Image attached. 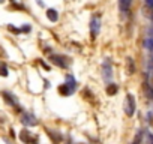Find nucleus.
<instances>
[{"label":"nucleus","instance_id":"obj_1","mask_svg":"<svg viewBox=\"0 0 153 144\" xmlns=\"http://www.w3.org/2000/svg\"><path fill=\"white\" fill-rule=\"evenodd\" d=\"M125 113L126 116L132 117L134 113H135V99H134V95L128 93L126 95V101H125Z\"/></svg>","mask_w":153,"mask_h":144},{"label":"nucleus","instance_id":"obj_2","mask_svg":"<svg viewBox=\"0 0 153 144\" xmlns=\"http://www.w3.org/2000/svg\"><path fill=\"white\" fill-rule=\"evenodd\" d=\"M99 17H93L92 18V21H90V38L92 39H96V36H98V33H99Z\"/></svg>","mask_w":153,"mask_h":144},{"label":"nucleus","instance_id":"obj_3","mask_svg":"<svg viewBox=\"0 0 153 144\" xmlns=\"http://www.w3.org/2000/svg\"><path fill=\"white\" fill-rule=\"evenodd\" d=\"M102 75H104L105 81L111 80V77H113V68H111L110 62H104V65H102Z\"/></svg>","mask_w":153,"mask_h":144},{"label":"nucleus","instance_id":"obj_4","mask_svg":"<svg viewBox=\"0 0 153 144\" xmlns=\"http://www.w3.org/2000/svg\"><path fill=\"white\" fill-rule=\"evenodd\" d=\"M21 122H23V125H26V126H35V125L38 123L36 117H35L33 114H30V113H24Z\"/></svg>","mask_w":153,"mask_h":144},{"label":"nucleus","instance_id":"obj_5","mask_svg":"<svg viewBox=\"0 0 153 144\" xmlns=\"http://www.w3.org/2000/svg\"><path fill=\"white\" fill-rule=\"evenodd\" d=\"M50 60H51L56 66H60V68H66V66H68V62H65L66 59H65L63 56H56V54H53V56L50 57Z\"/></svg>","mask_w":153,"mask_h":144},{"label":"nucleus","instance_id":"obj_6","mask_svg":"<svg viewBox=\"0 0 153 144\" xmlns=\"http://www.w3.org/2000/svg\"><path fill=\"white\" fill-rule=\"evenodd\" d=\"M143 92L146 95L147 99H153V87L149 84V81H144L143 83Z\"/></svg>","mask_w":153,"mask_h":144},{"label":"nucleus","instance_id":"obj_7","mask_svg":"<svg viewBox=\"0 0 153 144\" xmlns=\"http://www.w3.org/2000/svg\"><path fill=\"white\" fill-rule=\"evenodd\" d=\"M131 5H132V0H119V9L123 14H126L129 11Z\"/></svg>","mask_w":153,"mask_h":144},{"label":"nucleus","instance_id":"obj_8","mask_svg":"<svg viewBox=\"0 0 153 144\" xmlns=\"http://www.w3.org/2000/svg\"><path fill=\"white\" fill-rule=\"evenodd\" d=\"M3 98H5V101H6L9 105H15V107H18V102H17L15 96L11 95L9 92H3Z\"/></svg>","mask_w":153,"mask_h":144},{"label":"nucleus","instance_id":"obj_9","mask_svg":"<svg viewBox=\"0 0 153 144\" xmlns=\"http://www.w3.org/2000/svg\"><path fill=\"white\" fill-rule=\"evenodd\" d=\"M47 18L53 23H56L59 20V12L56 9H47Z\"/></svg>","mask_w":153,"mask_h":144},{"label":"nucleus","instance_id":"obj_10","mask_svg":"<svg viewBox=\"0 0 153 144\" xmlns=\"http://www.w3.org/2000/svg\"><path fill=\"white\" fill-rule=\"evenodd\" d=\"M59 92H60L63 96H69V95L72 93V89H71L69 86H66V84H62V86H59Z\"/></svg>","mask_w":153,"mask_h":144},{"label":"nucleus","instance_id":"obj_11","mask_svg":"<svg viewBox=\"0 0 153 144\" xmlns=\"http://www.w3.org/2000/svg\"><path fill=\"white\" fill-rule=\"evenodd\" d=\"M117 90H119V87H117V84H108L107 86V93H108V96H114L116 93H117Z\"/></svg>","mask_w":153,"mask_h":144},{"label":"nucleus","instance_id":"obj_12","mask_svg":"<svg viewBox=\"0 0 153 144\" xmlns=\"http://www.w3.org/2000/svg\"><path fill=\"white\" fill-rule=\"evenodd\" d=\"M20 138H21L24 143H32V141H33V140H32V137H30V134H29V131H26V129H23V131H21Z\"/></svg>","mask_w":153,"mask_h":144},{"label":"nucleus","instance_id":"obj_13","mask_svg":"<svg viewBox=\"0 0 153 144\" xmlns=\"http://www.w3.org/2000/svg\"><path fill=\"white\" fill-rule=\"evenodd\" d=\"M126 65H128V74H134L135 72V65H134V59H131V57H128L126 59Z\"/></svg>","mask_w":153,"mask_h":144},{"label":"nucleus","instance_id":"obj_14","mask_svg":"<svg viewBox=\"0 0 153 144\" xmlns=\"http://www.w3.org/2000/svg\"><path fill=\"white\" fill-rule=\"evenodd\" d=\"M47 134L51 137V140H53L56 144L62 141V135H60V134H54V131H47Z\"/></svg>","mask_w":153,"mask_h":144},{"label":"nucleus","instance_id":"obj_15","mask_svg":"<svg viewBox=\"0 0 153 144\" xmlns=\"http://www.w3.org/2000/svg\"><path fill=\"white\" fill-rule=\"evenodd\" d=\"M143 45H144L146 50H153V39L152 38H146L144 42H143Z\"/></svg>","mask_w":153,"mask_h":144},{"label":"nucleus","instance_id":"obj_16","mask_svg":"<svg viewBox=\"0 0 153 144\" xmlns=\"http://www.w3.org/2000/svg\"><path fill=\"white\" fill-rule=\"evenodd\" d=\"M65 84H66V86H69V87L74 90V89H75V80H74V77H72V75H68V77H66V83H65Z\"/></svg>","mask_w":153,"mask_h":144},{"label":"nucleus","instance_id":"obj_17","mask_svg":"<svg viewBox=\"0 0 153 144\" xmlns=\"http://www.w3.org/2000/svg\"><path fill=\"white\" fill-rule=\"evenodd\" d=\"M8 74H9L8 66L5 63H2V65H0V75H2V77H8Z\"/></svg>","mask_w":153,"mask_h":144},{"label":"nucleus","instance_id":"obj_18","mask_svg":"<svg viewBox=\"0 0 153 144\" xmlns=\"http://www.w3.org/2000/svg\"><path fill=\"white\" fill-rule=\"evenodd\" d=\"M147 69H149V72H150V74L153 75V57L147 62Z\"/></svg>","mask_w":153,"mask_h":144},{"label":"nucleus","instance_id":"obj_19","mask_svg":"<svg viewBox=\"0 0 153 144\" xmlns=\"http://www.w3.org/2000/svg\"><path fill=\"white\" fill-rule=\"evenodd\" d=\"M8 29H9V30H11V32H14V33H17V35H18V33H20V32H21V30H20V29H17V27H14V26H11V24H9V26H8Z\"/></svg>","mask_w":153,"mask_h":144},{"label":"nucleus","instance_id":"obj_20","mask_svg":"<svg viewBox=\"0 0 153 144\" xmlns=\"http://www.w3.org/2000/svg\"><path fill=\"white\" fill-rule=\"evenodd\" d=\"M146 6L152 9V8H153V0H146Z\"/></svg>","mask_w":153,"mask_h":144},{"label":"nucleus","instance_id":"obj_21","mask_svg":"<svg viewBox=\"0 0 153 144\" xmlns=\"http://www.w3.org/2000/svg\"><path fill=\"white\" fill-rule=\"evenodd\" d=\"M39 62H41V65H42V68H44V69H47V71H50V66H48L47 63H44V60H39Z\"/></svg>","mask_w":153,"mask_h":144},{"label":"nucleus","instance_id":"obj_22","mask_svg":"<svg viewBox=\"0 0 153 144\" xmlns=\"http://www.w3.org/2000/svg\"><path fill=\"white\" fill-rule=\"evenodd\" d=\"M140 138H141V132H140V134L137 135V138H135V141H134L132 144H140Z\"/></svg>","mask_w":153,"mask_h":144},{"label":"nucleus","instance_id":"obj_23","mask_svg":"<svg viewBox=\"0 0 153 144\" xmlns=\"http://www.w3.org/2000/svg\"><path fill=\"white\" fill-rule=\"evenodd\" d=\"M20 30H21V32H30V27H29V26H23Z\"/></svg>","mask_w":153,"mask_h":144},{"label":"nucleus","instance_id":"obj_24","mask_svg":"<svg viewBox=\"0 0 153 144\" xmlns=\"http://www.w3.org/2000/svg\"><path fill=\"white\" fill-rule=\"evenodd\" d=\"M14 8H15V9H24V6H21V5H17V3H14Z\"/></svg>","mask_w":153,"mask_h":144},{"label":"nucleus","instance_id":"obj_25","mask_svg":"<svg viewBox=\"0 0 153 144\" xmlns=\"http://www.w3.org/2000/svg\"><path fill=\"white\" fill-rule=\"evenodd\" d=\"M150 140H152V143H153V135H150Z\"/></svg>","mask_w":153,"mask_h":144},{"label":"nucleus","instance_id":"obj_26","mask_svg":"<svg viewBox=\"0 0 153 144\" xmlns=\"http://www.w3.org/2000/svg\"><path fill=\"white\" fill-rule=\"evenodd\" d=\"M2 2H3V0H0V3H2Z\"/></svg>","mask_w":153,"mask_h":144},{"label":"nucleus","instance_id":"obj_27","mask_svg":"<svg viewBox=\"0 0 153 144\" xmlns=\"http://www.w3.org/2000/svg\"><path fill=\"white\" fill-rule=\"evenodd\" d=\"M11 2H14V0H11Z\"/></svg>","mask_w":153,"mask_h":144}]
</instances>
